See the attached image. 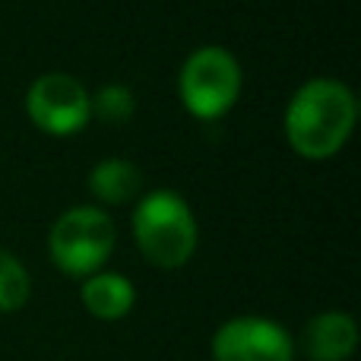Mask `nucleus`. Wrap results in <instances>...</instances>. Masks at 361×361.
<instances>
[{"instance_id": "nucleus-10", "label": "nucleus", "mask_w": 361, "mask_h": 361, "mask_svg": "<svg viewBox=\"0 0 361 361\" xmlns=\"http://www.w3.org/2000/svg\"><path fill=\"white\" fill-rule=\"evenodd\" d=\"M32 295V279L25 273V267L0 247V314H13L19 307H25Z\"/></svg>"}, {"instance_id": "nucleus-8", "label": "nucleus", "mask_w": 361, "mask_h": 361, "mask_svg": "<svg viewBox=\"0 0 361 361\" xmlns=\"http://www.w3.org/2000/svg\"><path fill=\"white\" fill-rule=\"evenodd\" d=\"M80 298L95 320H124L133 311L137 288L121 273H92L89 279H82Z\"/></svg>"}, {"instance_id": "nucleus-4", "label": "nucleus", "mask_w": 361, "mask_h": 361, "mask_svg": "<svg viewBox=\"0 0 361 361\" xmlns=\"http://www.w3.org/2000/svg\"><path fill=\"white\" fill-rule=\"evenodd\" d=\"M178 92L184 108L200 121H216L241 95V63L219 44L197 48L184 61L178 76Z\"/></svg>"}, {"instance_id": "nucleus-1", "label": "nucleus", "mask_w": 361, "mask_h": 361, "mask_svg": "<svg viewBox=\"0 0 361 361\" xmlns=\"http://www.w3.org/2000/svg\"><path fill=\"white\" fill-rule=\"evenodd\" d=\"M358 102L339 80H311L292 95L286 108V140L305 159H330L355 130Z\"/></svg>"}, {"instance_id": "nucleus-3", "label": "nucleus", "mask_w": 361, "mask_h": 361, "mask_svg": "<svg viewBox=\"0 0 361 361\" xmlns=\"http://www.w3.org/2000/svg\"><path fill=\"white\" fill-rule=\"evenodd\" d=\"M114 222L99 206H73L48 231V254L61 273L89 279L102 273L114 250Z\"/></svg>"}, {"instance_id": "nucleus-11", "label": "nucleus", "mask_w": 361, "mask_h": 361, "mask_svg": "<svg viewBox=\"0 0 361 361\" xmlns=\"http://www.w3.org/2000/svg\"><path fill=\"white\" fill-rule=\"evenodd\" d=\"M137 102H133V92L121 82H111V86H102L99 92L92 95V114L102 121H111V124H124L133 114Z\"/></svg>"}, {"instance_id": "nucleus-7", "label": "nucleus", "mask_w": 361, "mask_h": 361, "mask_svg": "<svg viewBox=\"0 0 361 361\" xmlns=\"http://www.w3.org/2000/svg\"><path fill=\"white\" fill-rule=\"evenodd\" d=\"M358 349V324L345 311H324L301 333V352L311 361H349Z\"/></svg>"}, {"instance_id": "nucleus-5", "label": "nucleus", "mask_w": 361, "mask_h": 361, "mask_svg": "<svg viewBox=\"0 0 361 361\" xmlns=\"http://www.w3.org/2000/svg\"><path fill=\"white\" fill-rule=\"evenodd\" d=\"M25 114L38 130L51 137H70L92 118V95L76 76L44 73L25 92Z\"/></svg>"}, {"instance_id": "nucleus-9", "label": "nucleus", "mask_w": 361, "mask_h": 361, "mask_svg": "<svg viewBox=\"0 0 361 361\" xmlns=\"http://www.w3.org/2000/svg\"><path fill=\"white\" fill-rule=\"evenodd\" d=\"M140 187H143V175L127 159H102L89 171V190L102 203H127L140 193Z\"/></svg>"}, {"instance_id": "nucleus-2", "label": "nucleus", "mask_w": 361, "mask_h": 361, "mask_svg": "<svg viewBox=\"0 0 361 361\" xmlns=\"http://www.w3.org/2000/svg\"><path fill=\"white\" fill-rule=\"evenodd\" d=\"M133 238L152 267L178 269L197 250V219L175 190H152L133 206Z\"/></svg>"}, {"instance_id": "nucleus-6", "label": "nucleus", "mask_w": 361, "mask_h": 361, "mask_svg": "<svg viewBox=\"0 0 361 361\" xmlns=\"http://www.w3.org/2000/svg\"><path fill=\"white\" fill-rule=\"evenodd\" d=\"M212 361H295V343L269 317H231L212 336Z\"/></svg>"}]
</instances>
